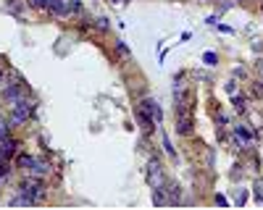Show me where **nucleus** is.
<instances>
[{
  "label": "nucleus",
  "mask_w": 263,
  "mask_h": 210,
  "mask_svg": "<svg viewBox=\"0 0 263 210\" xmlns=\"http://www.w3.org/2000/svg\"><path fill=\"white\" fill-rule=\"evenodd\" d=\"M19 192H24V194H29V197H32L34 202H40L42 197H45V184H42V179H40V176H32V173H29V176H27L24 181H21Z\"/></svg>",
  "instance_id": "f257e3e1"
},
{
  "label": "nucleus",
  "mask_w": 263,
  "mask_h": 210,
  "mask_svg": "<svg viewBox=\"0 0 263 210\" xmlns=\"http://www.w3.org/2000/svg\"><path fill=\"white\" fill-rule=\"evenodd\" d=\"M147 181H150V186L155 189V186H163L166 184V176H163V166L158 158H150L147 160Z\"/></svg>",
  "instance_id": "f03ea898"
},
{
  "label": "nucleus",
  "mask_w": 263,
  "mask_h": 210,
  "mask_svg": "<svg viewBox=\"0 0 263 210\" xmlns=\"http://www.w3.org/2000/svg\"><path fill=\"white\" fill-rule=\"evenodd\" d=\"M29 116H32V102H29L27 97L16 100V102H14V113H11V124L19 126V124H24Z\"/></svg>",
  "instance_id": "7ed1b4c3"
},
{
  "label": "nucleus",
  "mask_w": 263,
  "mask_h": 210,
  "mask_svg": "<svg viewBox=\"0 0 263 210\" xmlns=\"http://www.w3.org/2000/svg\"><path fill=\"white\" fill-rule=\"evenodd\" d=\"M3 97L11 100V102H16V100H21V97H27V84H14V81H11V84L3 89Z\"/></svg>",
  "instance_id": "20e7f679"
},
{
  "label": "nucleus",
  "mask_w": 263,
  "mask_h": 210,
  "mask_svg": "<svg viewBox=\"0 0 263 210\" xmlns=\"http://www.w3.org/2000/svg\"><path fill=\"white\" fill-rule=\"evenodd\" d=\"M140 108H142L145 113H150L155 124H161V119H163V113H161V108H158V102H155L153 97H142V100H140Z\"/></svg>",
  "instance_id": "39448f33"
},
{
  "label": "nucleus",
  "mask_w": 263,
  "mask_h": 210,
  "mask_svg": "<svg viewBox=\"0 0 263 210\" xmlns=\"http://www.w3.org/2000/svg\"><path fill=\"white\" fill-rule=\"evenodd\" d=\"M16 153H19V142H16V139H11V137L0 139V155H3L6 160H11Z\"/></svg>",
  "instance_id": "423d86ee"
},
{
  "label": "nucleus",
  "mask_w": 263,
  "mask_h": 210,
  "mask_svg": "<svg viewBox=\"0 0 263 210\" xmlns=\"http://www.w3.org/2000/svg\"><path fill=\"white\" fill-rule=\"evenodd\" d=\"M192 129H195V124H192V116L190 113H179V124H177V132L182 137H190Z\"/></svg>",
  "instance_id": "0eeeda50"
},
{
  "label": "nucleus",
  "mask_w": 263,
  "mask_h": 210,
  "mask_svg": "<svg viewBox=\"0 0 263 210\" xmlns=\"http://www.w3.org/2000/svg\"><path fill=\"white\" fill-rule=\"evenodd\" d=\"M45 11H48V14H53V16H68V6H66V0H48Z\"/></svg>",
  "instance_id": "6e6552de"
},
{
  "label": "nucleus",
  "mask_w": 263,
  "mask_h": 210,
  "mask_svg": "<svg viewBox=\"0 0 263 210\" xmlns=\"http://www.w3.org/2000/svg\"><path fill=\"white\" fill-rule=\"evenodd\" d=\"M29 173H32V176H48V173H50V163H45V160H37V158H34V166L29 168Z\"/></svg>",
  "instance_id": "1a4fd4ad"
},
{
  "label": "nucleus",
  "mask_w": 263,
  "mask_h": 210,
  "mask_svg": "<svg viewBox=\"0 0 263 210\" xmlns=\"http://www.w3.org/2000/svg\"><path fill=\"white\" fill-rule=\"evenodd\" d=\"M134 116H137V121H140V126H145V129H150V126L155 124V121H153V116H150V113H145L140 105L134 108Z\"/></svg>",
  "instance_id": "9d476101"
},
{
  "label": "nucleus",
  "mask_w": 263,
  "mask_h": 210,
  "mask_svg": "<svg viewBox=\"0 0 263 210\" xmlns=\"http://www.w3.org/2000/svg\"><path fill=\"white\" fill-rule=\"evenodd\" d=\"M163 189H166V194H168V202L174 205V202H179V186L177 184H163Z\"/></svg>",
  "instance_id": "9b49d317"
},
{
  "label": "nucleus",
  "mask_w": 263,
  "mask_h": 210,
  "mask_svg": "<svg viewBox=\"0 0 263 210\" xmlns=\"http://www.w3.org/2000/svg\"><path fill=\"white\" fill-rule=\"evenodd\" d=\"M16 166L24 168V171H29V168L34 166V158H32V155H24V153H19V155H16Z\"/></svg>",
  "instance_id": "f8f14e48"
},
{
  "label": "nucleus",
  "mask_w": 263,
  "mask_h": 210,
  "mask_svg": "<svg viewBox=\"0 0 263 210\" xmlns=\"http://www.w3.org/2000/svg\"><path fill=\"white\" fill-rule=\"evenodd\" d=\"M116 53H119V55H121V58H129V55H132V53H129V48H127V45H124V42H121V40H119V42H116Z\"/></svg>",
  "instance_id": "ddd939ff"
},
{
  "label": "nucleus",
  "mask_w": 263,
  "mask_h": 210,
  "mask_svg": "<svg viewBox=\"0 0 263 210\" xmlns=\"http://www.w3.org/2000/svg\"><path fill=\"white\" fill-rule=\"evenodd\" d=\"M95 27H98L100 32H108V29H111V24H108V19H103V16H100V19H95Z\"/></svg>",
  "instance_id": "4468645a"
},
{
  "label": "nucleus",
  "mask_w": 263,
  "mask_h": 210,
  "mask_svg": "<svg viewBox=\"0 0 263 210\" xmlns=\"http://www.w3.org/2000/svg\"><path fill=\"white\" fill-rule=\"evenodd\" d=\"M232 105H234V108H237V111H245V97H239V95H234V97H232Z\"/></svg>",
  "instance_id": "2eb2a0df"
},
{
  "label": "nucleus",
  "mask_w": 263,
  "mask_h": 210,
  "mask_svg": "<svg viewBox=\"0 0 263 210\" xmlns=\"http://www.w3.org/2000/svg\"><path fill=\"white\" fill-rule=\"evenodd\" d=\"M27 3L32 8H37V11H45V6H48V0H27Z\"/></svg>",
  "instance_id": "dca6fc26"
},
{
  "label": "nucleus",
  "mask_w": 263,
  "mask_h": 210,
  "mask_svg": "<svg viewBox=\"0 0 263 210\" xmlns=\"http://www.w3.org/2000/svg\"><path fill=\"white\" fill-rule=\"evenodd\" d=\"M11 134V124H6V121H0V139H6Z\"/></svg>",
  "instance_id": "f3484780"
},
{
  "label": "nucleus",
  "mask_w": 263,
  "mask_h": 210,
  "mask_svg": "<svg viewBox=\"0 0 263 210\" xmlns=\"http://www.w3.org/2000/svg\"><path fill=\"white\" fill-rule=\"evenodd\" d=\"M255 200L263 202V181H255Z\"/></svg>",
  "instance_id": "a211bd4d"
},
{
  "label": "nucleus",
  "mask_w": 263,
  "mask_h": 210,
  "mask_svg": "<svg viewBox=\"0 0 263 210\" xmlns=\"http://www.w3.org/2000/svg\"><path fill=\"white\" fill-rule=\"evenodd\" d=\"M203 61L208 63V66H216V53H205V55H203Z\"/></svg>",
  "instance_id": "6ab92c4d"
},
{
  "label": "nucleus",
  "mask_w": 263,
  "mask_h": 210,
  "mask_svg": "<svg viewBox=\"0 0 263 210\" xmlns=\"http://www.w3.org/2000/svg\"><path fill=\"white\" fill-rule=\"evenodd\" d=\"M163 147H166V153H168V155H174V147H171V142H168V137H166V134H163Z\"/></svg>",
  "instance_id": "aec40b11"
},
{
  "label": "nucleus",
  "mask_w": 263,
  "mask_h": 210,
  "mask_svg": "<svg viewBox=\"0 0 263 210\" xmlns=\"http://www.w3.org/2000/svg\"><path fill=\"white\" fill-rule=\"evenodd\" d=\"M3 79H6V71H3V68H0V84H3Z\"/></svg>",
  "instance_id": "412c9836"
},
{
  "label": "nucleus",
  "mask_w": 263,
  "mask_h": 210,
  "mask_svg": "<svg viewBox=\"0 0 263 210\" xmlns=\"http://www.w3.org/2000/svg\"><path fill=\"white\" fill-rule=\"evenodd\" d=\"M113 3H127V0H113Z\"/></svg>",
  "instance_id": "4be33fe9"
}]
</instances>
